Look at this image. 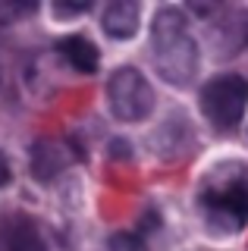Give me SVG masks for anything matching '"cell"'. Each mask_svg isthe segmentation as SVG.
<instances>
[{
  "mask_svg": "<svg viewBox=\"0 0 248 251\" xmlns=\"http://www.w3.org/2000/svg\"><path fill=\"white\" fill-rule=\"evenodd\" d=\"M151 47L157 73L173 85H189L198 69V47L189 35L185 16L179 10H160L151 25Z\"/></svg>",
  "mask_w": 248,
  "mask_h": 251,
  "instance_id": "6da1fadb",
  "label": "cell"
},
{
  "mask_svg": "<svg viewBox=\"0 0 248 251\" xmlns=\"http://www.w3.org/2000/svg\"><path fill=\"white\" fill-rule=\"evenodd\" d=\"M198 201L211 226L229 232L242 229L248 223V170L239 163H226V167L207 173Z\"/></svg>",
  "mask_w": 248,
  "mask_h": 251,
  "instance_id": "7a4b0ae2",
  "label": "cell"
},
{
  "mask_svg": "<svg viewBox=\"0 0 248 251\" xmlns=\"http://www.w3.org/2000/svg\"><path fill=\"white\" fill-rule=\"evenodd\" d=\"M248 100V82L239 75H217L201 88V107L204 116L217 129H229L242 120Z\"/></svg>",
  "mask_w": 248,
  "mask_h": 251,
  "instance_id": "3957f363",
  "label": "cell"
},
{
  "mask_svg": "<svg viewBox=\"0 0 248 251\" xmlns=\"http://www.w3.org/2000/svg\"><path fill=\"white\" fill-rule=\"evenodd\" d=\"M107 98H110L113 113L126 123L145 120L154 107V91L138 69H116L107 82Z\"/></svg>",
  "mask_w": 248,
  "mask_h": 251,
  "instance_id": "277c9868",
  "label": "cell"
},
{
  "mask_svg": "<svg viewBox=\"0 0 248 251\" xmlns=\"http://www.w3.org/2000/svg\"><path fill=\"white\" fill-rule=\"evenodd\" d=\"M0 251H44L35 220L25 214H6L0 220Z\"/></svg>",
  "mask_w": 248,
  "mask_h": 251,
  "instance_id": "5b68a950",
  "label": "cell"
},
{
  "mask_svg": "<svg viewBox=\"0 0 248 251\" xmlns=\"http://www.w3.org/2000/svg\"><path fill=\"white\" fill-rule=\"evenodd\" d=\"M138 28V6L132 0H116L104 10V31L110 38H132Z\"/></svg>",
  "mask_w": 248,
  "mask_h": 251,
  "instance_id": "8992f818",
  "label": "cell"
},
{
  "mask_svg": "<svg viewBox=\"0 0 248 251\" xmlns=\"http://www.w3.org/2000/svg\"><path fill=\"white\" fill-rule=\"evenodd\" d=\"M69 163V157L60 151L57 141H38L35 145V154H32V170L38 179H53L60 170Z\"/></svg>",
  "mask_w": 248,
  "mask_h": 251,
  "instance_id": "52a82bcc",
  "label": "cell"
},
{
  "mask_svg": "<svg viewBox=\"0 0 248 251\" xmlns=\"http://www.w3.org/2000/svg\"><path fill=\"white\" fill-rule=\"evenodd\" d=\"M60 53H63V60L69 66H75L79 73H95L98 69V50L91 41H85V38L73 35V38H63L60 41Z\"/></svg>",
  "mask_w": 248,
  "mask_h": 251,
  "instance_id": "ba28073f",
  "label": "cell"
},
{
  "mask_svg": "<svg viewBox=\"0 0 248 251\" xmlns=\"http://www.w3.org/2000/svg\"><path fill=\"white\" fill-rule=\"evenodd\" d=\"M104 251H148V248H145V242L138 239V235H132V232H120V235H113V239L107 242Z\"/></svg>",
  "mask_w": 248,
  "mask_h": 251,
  "instance_id": "9c48e42d",
  "label": "cell"
},
{
  "mask_svg": "<svg viewBox=\"0 0 248 251\" xmlns=\"http://www.w3.org/2000/svg\"><path fill=\"white\" fill-rule=\"evenodd\" d=\"M6 179H10V163H6V157L0 154V185H6Z\"/></svg>",
  "mask_w": 248,
  "mask_h": 251,
  "instance_id": "30bf717a",
  "label": "cell"
}]
</instances>
